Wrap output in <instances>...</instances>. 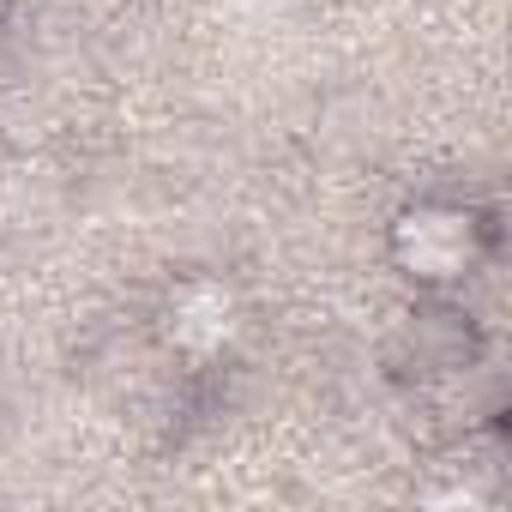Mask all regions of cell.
<instances>
[{
	"label": "cell",
	"instance_id": "2",
	"mask_svg": "<svg viewBox=\"0 0 512 512\" xmlns=\"http://www.w3.org/2000/svg\"><path fill=\"white\" fill-rule=\"evenodd\" d=\"M169 332L181 350H217L229 332H235V296L223 284H187L169 308Z\"/></svg>",
	"mask_w": 512,
	"mask_h": 512
},
{
	"label": "cell",
	"instance_id": "1",
	"mask_svg": "<svg viewBox=\"0 0 512 512\" xmlns=\"http://www.w3.org/2000/svg\"><path fill=\"white\" fill-rule=\"evenodd\" d=\"M398 253L416 278H458L476 260V217L470 211H410L398 223Z\"/></svg>",
	"mask_w": 512,
	"mask_h": 512
}]
</instances>
